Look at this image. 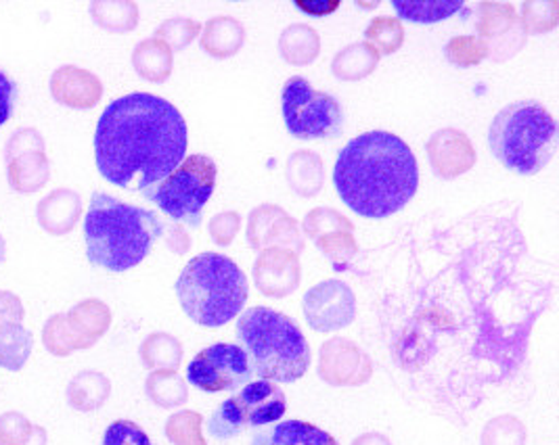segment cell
Returning a JSON list of instances; mask_svg holds the SVG:
<instances>
[{
  "label": "cell",
  "mask_w": 559,
  "mask_h": 445,
  "mask_svg": "<svg viewBox=\"0 0 559 445\" xmlns=\"http://www.w3.org/2000/svg\"><path fill=\"white\" fill-rule=\"evenodd\" d=\"M331 232H355V224L331 207H314L305 218V234L317 241Z\"/></svg>",
  "instance_id": "36"
},
{
  "label": "cell",
  "mask_w": 559,
  "mask_h": 445,
  "mask_svg": "<svg viewBox=\"0 0 559 445\" xmlns=\"http://www.w3.org/2000/svg\"><path fill=\"white\" fill-rule=\"evenodd\" d=\"M321 52V36L308 24L287 25L280 36V55L294 68H306Z\"/></svg>",
  "instance_id": "24"
},
{
  "label": "cell",
  "mask_w": 559,
  "mask_h": 445,
  "mask_svg": "<svg viewBox=\"0 0 559 445\" xmlns=\"http://www.w3.org/2000/svg\"><path fill=\"white\" fill-rule=\"evenodd\" d=\"M218 168L207 155H191L162 182L143 191V197L155 203L175 224L200 228L205 205L214 195Z\"/></svg>",
  "instance_id": "7"
},
{
  "label": "cell",
  "mask_w": 559,
  "mask_h": 445,
  "mask_svg": "<svg viewBox=\"0 0 559 445\" xmlns=\"http://www.w3.org/2000/svg\"><path fill=\"white\" fill-rule=\"evenodd\" d=\"M241 228V216L237 212H221L207 222V232L218 248H229Z\"/></svg>",
  "instance_id": "44"
},
{
  "label": "cell",
  "mask_w": 559,
  "mask_h": 445,
  "mask_svg": "<svg viewBox=\"0 0 559 445\" xmlns=\"http://www.w3.org/2000/svg\"><path fill=\"white\" fill-rule=\"evenodd\" d=\"M55 103L70 109H93L103 97L102 80L76 65L57 68L49 82Z\"/></svg>",
  "instance_id": "17"
},
{
  "label": "cell",
  "mask_w": 559,
  "mask_h": 445,
  "mask_svg": "<svg viewBox=\"0 0 559 445\" xmlns=\"http://www.w3.org/2000/svg\"><path fill=\"white\" fill-rule=\"evenodd\" d=\"M109 322H111L109 308L97 299L78 303L68 316V324L76 337L78 349L93 346L109 328Z\"/></svg>",
  "instance_id": "25"
},
{
  "label": "cell",
  "mask_w": 559,
  "mask_h": 445,
  "mask_svg": "<svg viewBox=\"0 0 559 445\" xmlns=\"http://www.w3.org/2000/svg\"><path fill=\"white\" fill-rule=\"evenodd\" d=\"M246 45V27L229 15L207 20L200 38V47L214 59H230Z\"/></svg>",
  "instance_id": "20"
},
{
  "label": "cell",
  "mask_w": 559,
  "mask_h": 445,
  "mask_svg": "<svg viewBox=\"0 0 559 445\" xmlns=\"http://www.w3.org/2000/svg\"><path fill=\"white\" fill-rule=\"evenodd\" d=\"M164 232L155 212L128 205L107 193H93L84 218L86 257L109 273L139 266Z\"/></svg>",
  "instance_id": "3"
},
{
  "label": "cell",
  "mask_w": 559,
  "mask_h": 445,
  "mask_svg": "<svg viewBox=\"0 0 559 445\" xmlns=\"http://www.w3.org/2000/svg\"><path fill=\"white\" fill-rule=\"evenodd\" d=\"M204 417L193 410H182L166 421V437L173 445H207L202 435Z\"/></svg>",
  "instance_id": "35"
},
{
  "label": "cell",
  "mask_w": 559,
  "mask_h": 445,
  "mask_svg": "<svg viewBox=\"0 0 559 445\" xmlns=\"http://www.w3.org/2000/svg\"><path fill=\"white\" fill-rule=\"evenodd\" d=\"M476 32L486 49V59L503 63L526 47V29L513 4L480 2L474 9Z\"/></svg>",
  "instance_id": "11"
},
{
  "label": "cell",
  "mask_w": 559,
  "mask_h": 445,
  "mask_svg": "<svg viewBox=\"0 0 559 445\" xmlns=\"http://www.w3.org/2000/svg\"><path fill=\"white\" fill-rule=\"evenodd\" d=\"M4 257H7V243H4V239L0 234V264L4 262Z\"/></svg>",
  "instance_id": "50"
},
{
  "label": "cell",
  "mask_w": 559,
  "mask_h": 445,
  "mask_svg": "<svg viewBox=\"0 0 559 445\" xmlns=\"http://www.w3.org/2000/svg\"><path fill=\"white\" fill-rule=\"evenodd\" d=\"M319 376L331 387H358L373 376V362L350 339L333 337L321 347Z\"/></svg>",
  "instance_id": "14"
},
{
  "label": "cell",
  "mask_w": 559,
  "mask_h": 445,
  "mask_svg": "<svg viewBox=\"0 0 559 445\" xmlns=\"http://www.w3.org/2000/svg\"><path fill=\"white\" fill-rule=\"evenodd\" d=\"M202 34V24L189 17H170L155 29L157 40H162L173 52L185 50Z\"/></svg>",
  "instance_id": "37"
},
{
  "label": "cell",
  "mask_w": 559,
  "mask_h": 445,
  "mask_svg": "<svg viewBox=\"0 0 559 445\" xmlns=\"http://www.w3.org/2000/svg\"><path fill=\"white\" fill-rule=\"evenodd\" d=\"M300 11H305L308 15H312V17H325V15H330L333 13L337 7H340V2H325V0H314V2H308V4H296Z\"/></svg>",
  "instance_id": "48"
},
{
  "label": "cell",
  "mask_w": 559,
  "mask_h": 445,
  "mask_svg": "<svg viewBox=\"0 0 559 445\" xmlns=\"http://www.w3.org/2000/svg\"><path fill=\"white\" fill-rule=\"evenodd\" d=\"M285 178L289 189L298 197L310 199L321 193L325 184V166L319 153L314 151H296L287 159Z\"/></svg>",
  "instance_id": "21"
},
{
  "label": "cell",
  "mask_w": 559,
  "mask_h": 445,
  "mask_svg": "<svg viewBox=\"0 0 559 445\" xmlns=\"http://www.w3.org/2000/svg\"><path fill=\"white\" fill-rule=\"evenodd\" d=\"M252 376L254 371L246 351L233 344L205 347L187 369L189 383L205 394L239 392L252 381Z\"/></svg>",
  "instance_id": "10"
},
{
  "label": "cell",
  "mask_w": 559,
  "mask_h": 445,
  "mask_svg": "<svg viewBox=\"0 0 559 445\" xmlns=\"http://www.w3.org/2000/svg\"><path fill=\"white\" fill-rule=\"evenodd\" d=\"M34 151H45L43 134L34 128H20L9 136V141L4 145V161L9 164L15 157H20L24 153H34Z\"/></svg>",
  "instance_id": "43"
},
{
  "label": "cell",
  "mask_w": 559,
  "mask_h": 445,
  "mask_svg": "<svg viewBox=\"0 0 559 445\" xmlns=\"http://www.w3.org/2000/svg\"><path fill=\"white\" fill-rule=\"evenodd\" d=\"M306 322L317 333H335L356 318L355 291L342 280H325L308 289L302 299Z\"/></svg>",
  "instance_id": "12"
},
{
  "label": "cell",
  "mask_w": 559,
  "mask_h": 445,
  "mask_svg": "<svg viewBox=\"0 0 559 445\" xmlns=\"http://www.w3.org/2000/svg\"><path fill=\"white\" fill-rule=\"evenodd\" d=\"M24 321V305L20 297L0 291V324L2 322H22Z\"/></svg>",
  "instance_id": "47"
},
{
  "label": "cell",
  "mask_w": 559,
  "mask_h": 445,
  "mask_svg": "<svg viewBox=\"0 0 559 445\" xmlns=\"http://www.w3.org/2000/svg\"><path fill=\"white\" fill-rule=\"evenodd\" d=\"M145 392L159 408H177L189 399L187 383L177 371H153Z\"/></svg>",
  "instance_id": "32"
},
{
  "label": "cell",
  "mask_w": 559,
  "mask_h": 445,
  "mask_svg": "<svg viewBox=\"0 0 559 445\" xmlns=\"http://www.w3.org/2000/svg\"><path fill=\"white\" fill-rule=\"evenodd\" d=\"M333 184L362 218L383 220L405 209L419 187L417 159L407 143L385 130L365 132L340 151Z\"/></svg>",
  "instance_id": "2"
},
{
  "label": "cell",
  "mask_w": 559,
  "mask_h": 445,
  "mask_svg": "<svg viewBox=\"0 0 559 445\" xmlns=\"http://www.w3.org/2000/svg\"><path fill=\"white\" fill-rule=\"evenodd\" d=\"M103 445H159L153 444L152 437L132 421L111 422L105 429Z\"/></svg>",
  "instance_id": "41"
},
{
  "label": "cell",
  "mask_w": 559,
  "mask_h": 445,
  "mask_svg": "<svg viewBox=\"0 0 559 445\" xmlns=\"http://www.w3.org/2000/svg\"><path fill=\"white\" fill-rule=\"evenodd\" d=\"M132 68L143 80L152 84H164L175 68V52L162 40H141L132 50Z\"/></svg>",
  "instance_id": "23"
},
{
  "label": "cell",
  "mask_w": 559,
  "mask_h": 445,
  "mask_svg": "<svg viewBox=\"0 0 559 445\" xmlns=\"http://www.w3.org/2000/svg\"><path fill=\"white\" fill-rule=\"evenodd\" d=\"M558 122L538 100H515L503 107L488 128V147L503 168L534 176L549 166L558 151Z\"/></svg>",
  "instance_id": "6"
},
{
  "label": "cell",
  "mask_w": 559,
  "mask_h": 445,
  "mask_svg": "<svg viewBox=\"0 0 559 445\" xmlns=\"http://www.w3.org/2000/svg\"><path fill=\"white\" fill-rule=\"evenodd\" d=\"M185 314L205 328H218L237 318L250 297L248 276L223 253L195 255L177 280Z\"/></svg>",
  "instance_id": "5"
},
{
  "label": "cell",
  "mask_w": 559,
  "mask_h": 445,
  "mask_svg": "<svg viewBox=\"0 0 559 445\" xmlns=\"http://www.w3.org/2000/svg\"><path fill=\"white\" fill-rule=\"evenodd\" d=\"M353 445H392V442L382 433H365V435L356 437Z\"/></svg>",
  "instance_id": "49"
},
{
  "label": "cell",
  "mask_w": 559,
  "mask_h": 445,
  "mask_svg": "<svg viewBox=\"0 0 559 445\" xmlns=\"http://www.w3.org/2000/svg\"><path fill=\"white\" fill-rule=\"evenodd\" d=\"M91 17L111 34H128L139 25V7L132 0H93Z\"/></svg>",
  "instance_id": "27"
},
{
  "label": "cell",
  "mask_w": 559,
  "mask_h": 445,
  "mask_svg": "<svg viewBox=\"0 0 559 445\" xmlns=\"http://www.w3.org/2000/svg\"><path fill=\"white\" fill-rule=\"evenodd\" d=\"M252 445H340L328 431L305 421H283L258 429Z\"/></svg>",
  "instance_id": "19"
},
{
  "label": "cell",
  "mask_w": 559,
  "mask_h": 445,
  "mask_svg": "<svg viewBox=\"0 0 559 445\" xmlns=\"http://www.w3.org/2000/svg\"><path fill=\"white\" fill-rule=\"evenodd\" d=\"M51 178V161L45 151L24 153L7 164V180L9 187L17 193H36Z\"/></svg>",
  "instance_id": "22"
},
{
  "label": "cell",
  "mask_w": 559,
  "mask_h": 445,
  "mask_svg": "<svg viewBox=\"0 0 559 445\" xmlns=\"http://www.w3.org/2000/svg\"><path fill=\"white\" fill-rule=\"evenodd\" d=\"M36 218L52 237H63L76 228L82 218V199L72 189H57L36 207Z\"/></svg>",
  "instance_id": "18"
},
{
  "label": "cell",
  "mask_w": 559,
  "mask_h": 445,
  "mask_svg": "<svg viewBox=\"0 0 559 445\" xmlns=\"http://www.w3.org/2000/svg\"><path fill=\"white\" fill-rule=\"evenodd\" d=\"M162 237L166 239V245L170 251H175L178 255H182V253H187L189 249H191V237L185 232V228L180 226V224H164V232H162Z\"/></svg>",
  "instance_id": "46"
},
{
  "label": "cell",
  "mask_w": 559,
  "mask_h": 445,
  "mask_svg": "<svg viewBox=\"0 0 559 445\" xmlns=\"http://www.w3.org/2000/svg\"><path fill=\"white\" fill-rule=\"evenodd\" d=\"M399 17L413 24H438L453 17L463 9V0H421V2H403L392 0Z\"/></svg>",
  "instance_id": "30"
},
{
  "label": "cell",
  "mask_w": 559,
  "mask_h": 445,
  "mask_svg": "<svg viewBox=\"0 0 559 445\" xmlns=\"http://www.w3.org/2000/svg\"><path fill=\"white\" fill-rule=\"evenodd\" d=\"M189 128L170 100L132 93L103 109L95 159L107 182L143 193L185 161Z\"/></svg>",
  "instance_id": "1"
},
{
  "label": "cell",
  "mask_w": 559,
  "mask_h": 445,
  "mask_svg": "<svg viewBox=\"0 0 559 445\" xmlns=\"http://www.w3.org/2000/svg\"><path fill=\"white\" fill-rule=\"evenodd\" d=\"M380 65V52L367 43H355L340 50L331 61V72L342 82H358L373 74Z\"/></svg>",
  "instance_id": "26"
},
{
  "label": "cell",
  "mask_w": 559,
  "mask_h": 445,
  "mask_svg": "<svg viewBox=\"0 0 559 445\" xmlns=\"http://www.w3.org/2000/svg\"><path fill=\"white\" fill-rule=\"evenodd\" d=\"M287 397L273 381H250L235 396L225 399L207 421V433L218 442L239 437L248 429H262L283 419Z\"/></svg>",
  "instance_id": "9"
},
{
  "label": "cell",
  "mask_w": 559,
  "mask_h": 445,
  "mask_svg": "<svg viewBox=\"0 0 559 445\" xmlns=\"http://www.w3.org/2000/svg\"><path fill=\"white\" fill-rule=\"evenodd\" d=\"M107 397H109V381L99 372L78 374L76 378L72 381L70 389H68L70 404L82 412H91V410L102 408Z\"/></svg>",
  "instance_id": "31"
},
{
  "label": "cell",
  "mask_w": 559,
  "mask_h": 445,
  "mask_svg": "<svg viewBox=\"0 0 559 445\" xmlns=\"http://www.w3.org/2000/svg\"><path fill=\"white\" fill-rule=\"evenodd\" d=\"M314 243L317 249L330 260L335 270H346L358 253V243L353 232H331L317 239Z\"/></svg>",
  "instance_id": "38"
},
{
  "label": "cell",
  "mask_w": 559,
  "mask_h": 445,
  "mask_svg": "<svg viewBox=\"0 0 559 445\" xmlns=\"http://www.w3.org/2000/svg\"><path fill=\"white\" fill-rule=\"evenodd\" d=\"M141 362L153 371H177L182 362V346L168 333H153L141 346Z\"/></svg>",
  "instance_id": "29"
},
{
  "label": "cell",
  "mask_w": 559,
  "mask_h": 445,
  "mask_svg": "<svg viewBox=\"0 0 559 445\" xmlns=\"http://www.w3.org/2000/svg\"><path fill=\"white\" fill-rule=\"evenodd\" d=\"M248 245L254 251L264 249H287L296 255L305 251V234L283 207L264 203L252 209L248 218Z\"/></svg>",
  "instance_id": "13"
},
{
  "label": "cell",
  "mask_w": 559,
  "mask_h": 445,
  "mask_svg": "<svg viewBox=\"0 0 559 445\" xmlns=\"http://www.w3.org/2000/svg\"><path fill=\"white\" fill-rule=\"evenodd\" d=\"M365 40L369 47H373L380 52V57L394 55L405 43V29H403L401 20L382 15V17H376L369 22L365 29Z\"/></svg>",
  "instance_id": "33"
},
{
  "label": "cell",
  "mask_w": 559,
  "mask_h": 445,
  "mask_svg": "<svg viewBox=\"0 0 559 445\" xmlns=\"http://www.w3.org/2000/svg\"><path fill=\"white\" fill-rule=\"evenodd\" d=\"M45 344L57 356H66L78 349L76 337L68 324V316H55L45 326Z\"/></svg>",
  "instance_id": "42"
},
{
  "label": "cell",
  "mask_w": 559,
  "mask_h": 445,
  "mask_svg": "<svg viewBox=\"0 0 559 445\" xmlns=\"http://www.w3.org/2000/svg\"><path fill=\"white\" fill-rule=\"evenodd\" d=\"M522 25L526 34H549L559 24L558 0H526L522 4Z\"/></svg>",
  "instance_id": "34"
},
{
  "label": "cell",
  "mask_w": 559,
  "mask_h": 445,
  "mask_svg": "<svg viewBox=\"0 0 559 445\" xmlns=\"http://www.w3.org/2000/svg\"><path fill=\"white\" fill-rule=\"evenodd\" d=\"M17 103V84L0 70V125L7 124L15 111Z\"/></svg>",
  "instance_id": "45"
},
{
  "label": "cell",
  "mask_w": 559,
  "mask_h": 445,
  "mask_svg": "<svg viewBox=\"0 0 559 445\" xmlns=\"http://www.w3.org/2000/svg\"><path fill=\"white\" fill-rule=\"evenodd\" d=\"M252 274L262 296L283 299L300 287L302 266L298 255L287 249H264L255 257Z\"/></svg>",
  "instance_id": "16"
},
{
  "label": "cell",
  "mask_w": 559,
  "mask_h": 445,
  "mask_svg": "<svg viewBox=\"0 0 559 445\" xmlns=\"http://www.w3.org/2000/svg\"><path fill=\"white\" fill-rule=\"evenodd\" d=\"M281 109L287 132L298 141H331L344 130L340 100L312 88L302 75H292L283 84Z\"/></svg>",
  "instance_id": "8"
},
{
  "label": "cell",
  "mask_w": 559,
  "mask_h": 445,
  "mask_svg": "<svg viewBox=\"0 0 559 445\" xmlns=\"http://www.w3.org/2000/svg\"><path fill=\"white\" fill-rule=\"evenodd\" d=\"M444 57L449 63L457 68H474L486 59V49L478 36H457L451 38L444 47Z\"/></svg>",
  "instance_id": "40"
},
{
  "label": "cell",
  "mask_w": 559,
  "mask_h": 445,
  "mask_svg": "<svg viewBox=\"0 0 559 445\" xmlns=\"http://www.w3.org/2000/svg\"><path fill=\"white\" fill-rule=\"evenodd\" d=\"M432 172L442 180H455L476 166V148L469 136L457 128H442L433 132L426 145Z\"/></svg>",
  "instance_id": "15"
},
{
  "label": "cell",
  "mask_w": 559,
  "mask_h": 445,
  "mask_svg": "<svg viewBox=\"0 0 559 445\" xmlns=\"http://www.w3.org/2000/svg\"><path fill=\"white\" fill-rule=\"evenodd\" d=\"M237 341L262 381L296 383L310 366V346L298 322L255 305L237 318Z\"/></svg>",
  "instance_id": "4"
},
{
  "label": "cell",
  "mask_w": 559,
  "mask_h": 445,
  "mask_svg": "<svg viewBox=\"0 0 559 445\" xmlns=\"http://www.w3.org/2000/svg\"><path fill=\"white\" fill-rule=\"evenodd\" d=\"M526 426L515 417H497L486 422L483 431V445H526Z\"/></svg>",
  "instance_id": "39"
},
{
  "label": "cell",
  "mask_w": 559,
  "mask_h": 445,
  "mask_svg": "<svg viewBox=\"0 0 559 445\" xmlns=\"http://www.w3.org/2000/svg\"><path fill=\"white\" fill-rule=\"evenodd\" d=\"M34 337L22 322L0 324V366L7 371H22L32 353Z\"/></svg>",
  "instance_id": "28"
}]
</instances>
